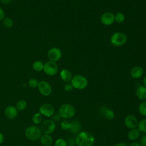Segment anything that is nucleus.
<instances>
[{"mask_svg": "<svg viewBox=\"0 0 146 146\" xmlns=\"http://www.w3.org/2000/svg\"><path fill=\"white\" fill-rule=\"evenodd\" d=\"M75 143L78 146H92L95 143V138L90 132L83 131L76 136Z\"/></svg>", "mask_w": 146, "mask_h": 146, "instance_id": "obj_1", "label": "nucleus"}, {"mask_svg": "<svg viewBox=\"0 0 146 146\" xmlns=\"http://www.w3.org/2000/svg\"><path fill=\"white\" fill-rule=\"evenodd\" d=\"M26 137L31 141H36L39 139L42 136V131L40 128L36 125L28 127L25 132Z\"/></svg>", "mask_w": 146, "mask_h": 146, "instance_id": "obj_2", "label": "nucleus"}, {"mask_svg": "<svg viewBox=\"0 0 146 146\" xmlns=\"http://www.w3.org/2000/svg\"><path fill=\"white\" fill-rule=\"evenodd\" d=\"M76 112L75 108L70 104H63L59 109V114L60 117L64 119L72 117Z\"/></svg>", "mask_w": 146, "mask_h": 146, "instance_id": "obj_3", "label": "nucleus"}, {"mask_svg": "<svg viewBox=\"0 0 146 146\" xmlns=\"http://www.w3.org/2000/svg\"><path fill=\"white\" fill-rule=\"evenodd\" d=\"M73 87L78 90H83L88 85V80L86 78L80 75H76L72 78L71 80Z\"/></svg>", "mask_w": 146, "mask_h": 146, "instance_id": "obj_4", "label": "nucleus"}, {"mask_svg": "<svg viewBox=\"0 0 146 146\" xmlns=\"http://www.w3.org/2000/svg\"><path fill=\"white\" fill-rule=\"evenodd\" d=\"M110 40L113 46L119 47L124 45L127 42V37L123 33L116 32L112 35Z\"/></svg>", "mask_w": 146, "mask_h": 146, "instance_id": "obj_5", "label": "nucleus"}, {"mask_svg": "<svg viewBox=\"0 0 146 146\" xmlns=\"http://www.w3.org/2000/svg\"><path fill=\"white\" fill-rule=\"evenodd\" d=\"M44 72L49 76H54L56 75L58 71V66L56 62L48 60L44 64Z\"/></svg>", "mask_w": 146, "mask_h": 146, "instance_id": "obj_6", "label": "nucleus"}, {"mask_svg": "<svg viewBox=\"0 0 146 146\" xmlns=\"http://www.w3.org/2000/svg\"><path fill=\"white\" fill-rule=\"evenodd\" d=\"M56 128L55 122L50 119H47L42 122L40 125V129L42 132L44 134L50 135L54 132Z\"/></svg>", "mask_w": 146, "mask_h": 146, "instance_id": "obj_7", "label": "nucleus"}, {"mask_svg": "<svg viewBox=\"0 0 146 146\" xmlns=\"http://www.w3.org/2000/svg\"><path fill=\"white\" fill-rule=\"evenodd\" d=\"M39 92L43 96H49L52 92V87L51 85L46 81L42 80L39 82L38 86Z\"/></svg>", "mask_w": 146, "mask_h": 146, "instance_id": "obj_8", "label": "nucleus"}, {"mask_svg": "<svg viewBox=\"0 0 146 146\" xmlns=\"http://www.w3.org/2000/svg\"><path fill=\"white\" fill-rule=\"evenodd\" d=\"M55 112L54 107L48 103H44L39 107V113L46 117L52 116Z\"/></svg>", "mask_w": 146, "mask_h": 146, "instance_id": "obj_9", "label": "nucleus"}, {"mask_svg": "<svg viewBox=\"0 0 146 146\" xmlns=\"http://www.w3.org/2000/svg\"><path fill=\"white\" fill-rule=\"evenodd\" d=\"M62 55V51L57 47H52L50 48L47 53V56L50 60L55 62L58 61L61 58Z\"/></svg>", "mask_w": 146, "mask_h": 146, "instance_id": "obj_10", "label": "nucleus"}, {"mask_svg": "<svg viewBox=\"0 0 146 146\" xmlns=\"http://www.w3.org/2000/svg\"><path fill=\"white\" fill-rule=\"evenodd\" d=\"M100 21L103 25L110 26L115 22V15L111 12H105L102 15Z\"/></svg>", "mask_w": 146, "mask_h": 146, "instance_id": "obj_11", "label": "nucleus"}, {"mask_svg": "<svg viewBox=\"0 0 146 146\" xmlns=\"http://www.w3.org/2000/svg\"><path fill=\"white\" fill-rule=\"evenodd\" d=\"M124 124L129 129L136 128L137 126L138 121L136 117L133 115H128L124 119Z\"/></svg>", "mask_w": 146, "mask_h": 146, "instance_id": "obj_12", "label": "nucleus"}, {"mask_svg": "<svg viewBox=\"0 0 146 146\" xmlns=\"http://www.w3.org/2000/svg\"><path fill=\"white\" fill-rule=\"evenodd\" d=\"M4 115L7 119L12 120L17 116L18 110L16 107L13 106H9L5 108L4 111Z\"/></svg>", "mask_w": 146, "mask_h": 146, "instance_id": "obj_13", "label": "nucleus"}, {"mask_svg": "<svg viewBox=\"0 0 146 146\" xmlns=\"http://www.w3.org/2000/svg\"><path fill=\"white\" fill-rule=\"evenodd\" d=\"M144 74V70L140 66H135L131 71V75L133 78L138 79L141 78Z\"/></svg>", "mask_w": 146, "mask_h": 146, "instance_id": "obj_14", "label": "nucleus"}, {"mask_svg": "<svg viewBox=\"0 0 146 146\" xmlns=\"http://www.w3.org/2000/svg\"><path fill=\"white\" fill-rule=\"evenodd\" d=\"M60 79L64 82L68 83L70 82L72 79V74L67 69H63L60 72Z\"/></svg>", "mask_w": 146, "mask_h": 146, "instance_id": "obj_15", "label": "nucleus"}, {"mask_svg": "<svg viewBox=\"0 0 146 146\" xmlns=\"http://www.w3.org/2000/svg\"><path fill=\"white\" fill-rule=\"evenodd\" d=\"M136 94L138 99L141 100L146 99V87L144 86H139L136 91Z\"/></svg>", "mask_w": 146, "mask_h": 146, "instance_id": "obj_16", "label": "nucleus"}, {"mask_svg": "<svg viewBox=\"0 0 146 146\" xmlns=\"http://www.w3.org/2000/svg\"><path fill=\"white\" fill-rule=\"evenodd\" d=\"M40 140L42 144L44 146L50 145L52 144L53 140L51 136L48 134H44L43 135H42Z\"/></svg>", "mask_w": 146, "mask_h": 146, "instance_id": "obj_17", "label": "nucleus"}, {"mask_svg": "<svg viewBox=\"0 0 146 146\" xmlns=\"http://www.w3.org/2000/svg\"><path fill=\"white\" fill-rule=\"evenodd\" d=\"M82 127L81 123L79 120H75L72 121L71 123V127H70V131L73 133H77L79 132Z\"/></svg>", "mask_w": 146, "mask_h": 146, "instance_id": "obj_18", "label": "nucleus"}, {"mask_svg": "<svg viewBox=\"0 0 146 146\" xmlns=\"http://www.w3.org/2000/svg\"><path fill=\"white\" fill-rule=\"evenodd\" d=\"M140 136V131L138 129H131L128 133V138L130 140H135L139 138Z\"/></svg>", "mask_w": 146, "mask_h": 146, "instance_id": "obj_19", "label": "nucleus"}, {"mask_svg": "<svg viewBox=\"0 0 146 146\" xmlns=\"http://www.w3.org/2000/svg\"><path fill=\"white\" fill-rule=\"evenodd\" d=\"M44 64L40 60H36L33 64V68L36 72H40L43 70Z\"/></svg>", "mask_w": 146, "mask_h": 146, "instance_id": "obj_20", "label": "nucleus"}, {"mask_svg": "<svg viewBox=\"0 0 146 146\" xmlns=\"http://www.w3.org/2000/svg\"><path fill=\"white\" fill-rule=\"evenodd\" d=\"M27 103L26 100L21 99L19 100L16 104V108L18 111H23L26 108Z\"/></svg>", "mask_w": 146, "mask_h": 146, "instance_id": "obj_21", "label": "nucleus"}, {"mask_svg": "<svg viewBox=\"0 0 146 146\" xmlns=\"http://www.w3.org/2000/svg\"><path fill=\"white\" fill-rule=\"evenodd\" d=\"M137 127L140 132L146 133V119L141 120L138 123Z\"/></svg>", "mask_w": 146, "mask_h": 146, "instance_id": "obj_22", "label": "nucleus"}, {"mask_svg": "<svg viewBox=\"0 0 146 146\" xmlns=\"http://www.w3.org/2000/svg\"><path fill=\"white\" fill-rule=\"evenodd\" d=\"M104 116L106 119L112 120L115 117V113L112 110L110 109H106L104 112Z\"/></svg>", "mask_w": 146, "mask_h": 146, "instance_id": "obj_23", "label": "nucleus"}, {"mask_svg": "<svg viewBox=\"0 0 146 146\" xmlns=\"http://www.w3.org/2000/svg\"><path fill=\"white\" fill-rule=\"evenodd\" d=\"M32 121L35 124H39L41 123L42 121V115L39 113H35L32 117Z\"/></svg>", "mask_w": 146, "mask_h": 146, "instance_id": "obj_24", "label": "nucleus"}, {"mask_svg": "<svg viewBox=\"0 0 146 146\" xmlns=\"http://www.w3.org/2000/svg\"><path fill=\"white\" fill-rule=\"evenodd\" d=\"M2 22L4 27L7 29H10L12 27L14 24L13 19L10 18H5L2 21Z\"/></svg>", "mask_w": 146, "mask_h": 146, "instance_id": "obj_25", "label": "nucleus"}, {"mask_svg": "<svg viewBox=\"0 0 146 146\" xmlns=\"http://www.w3.org/2000/svg\"><path fill=\"white\" fill-rule=\"evenodd\" d=\"M125 17L123 13H117L115 15V21H116L117 23H123L125 21Z\"/></svg>", "mask_w": 146, "mask_h": 146, "instance_id": "obj_26", "label": "nucleus"}, {"mask_svg": "<svg viewBox=\"0 0 146 146\" xmlns=\"http://www.w3.org/2000/svg\"><path fill=\"white\" fill-rule=\"evenodd\" d=\"M139 113L143 116H146V101L143 102L139 106Z\"/></svg>", "mask_w": 146, "mask_h": 146, "instance_id": "obj_27", "label": "nucleus"}, {"mask_svg": "<svg viewBox=\"0 0 146 146\" xmlns=\"http://www.w3.org/2000/svg\"><path fill=\"white\" fill-rule=\"evenodd\" d=\"M28 84L29 86L31 87V88H36L38 87V84H39V82L38 81V80L35 78H32L30 79L29 82H28Z\"/></svg>", "mask_w": 146, "mask_h": 146, "instance_id": "obj_28", "label": "nucleus"}, {"mask_svg": "<svg viewBox=\"0 0 146 146\" xmlns=\"http://www.w3.org/2000/svg\"><path fill=\"white\" fill-rule=\"evenodd\" d=\"M54 146H67V142L64 139L59 138L55 141Z\"/></svg>", "mask_w": 146, "mask_h": 146, "instance_id": "obj_29", "label": "nucleus"}, {"mask_svg": "<svg viewBox=\"0 0 146 146\" xmlns=\"http://www.w3.org/2000/svg\"><path fill=\"white\" fill-rule=\"evenodd\" d=\"M60 127L64 130L70 129L71 127V123L67 120H63L60 124Z\"/></svg>", "mask_w": 146, "mask_h": 146, "instance_id": "obj_30", "label": "nucleus"}, {"mask_svg": "<svg viewBox=\"0 0 146 146\" xmlns=\"http://www.w3.org/2000/svg\"><path fill=\"white\" fill-rule=\"evenodd\" d=\"M64 88L65 91H66L67 92H71L73 90L74 87H73V86L71 84L67 83L64 86Z\"/></svg>", "mask_w": 146, "mask_h": 146, "instance_id": "obj_31", "label": "nucleus"}, {"mask_svg": "<svg viewBox=\"0 0 146 146\" xmlns=\"http://www.w3.org/2000/svg\"><path fill=\"white\" fill-rule=\"evenodd\" d=\"M140 144L141 146H146V135L141 137L140 139Z\"/></svg>", "mask_w": 146, "mask_h": 146, "instance_id": "obj_32", "label": "nucleus"}, {"mask_svg": "<svg viewBox=\"0 0 146 146\" xmlns=\"http://www.w3.org/2000/svg\"><path fill=\"white\" fill-rule=\"evenodd\" d=\"M5 11L2 8L0 7V21L3 20V19L5 18Z\"/></svg>", "mask_w": 146, "mask_h": 146, "instance_id": "obj_33", "label": "nucleus"}, {"mask_svg": "<svg viewBox=\"0 0 146 146\" xmlns=\"http://www.w3.org/2000/svg\"><path fill=\"white\" fill-rule=\"evenodd\" d=\"M60 116L59 113H54V115L52 116V118L55 121H59L60 120Z\"/></svg>", "mask_w": 146, "mask_h": 146, "instance_id": "obj_34", "label": "nucleus"}, {"mask_svg": "<svg viewBox=\"0 0 146 146\" xmlns=\"http://www.w3.org/2000/svg\"><path fill=\"white\" fill-rule=\"evenodd\" d=\"M12 0H0V2L3 4H8L10 3Z\"/></svg>", "mask_w": 146, "mask_h": 146, "instance_id": "obj_35", "label": "nucleus"}, {"mask_svg": "<svg viewBox=\"0 0 146 146\" xmlns=\"http://www.w3.org/2000/svg\"><path fill=\"white\" fill-rule=\"evenodd\" d=\"M4 141V136H3V135L0 132V145Z\"/></svg>", "mask_w": 146, "mask_h": 146, "instance_id": "obj_36", "label": "nucleus"}, {"mask_svg": "<svg viewBox=\"0 0 146 146\" xmlns=\"http://www.w3.org/2000/svg\"><path fill=\"white\" fill-rule=\"evenodd\" d=\"M114 146H128V145L125 143H120L115 144Z\"/></svg>", "mask_w": 146, "mask_h": 146, "instance_id": "obj_37", "label": "nucleus"}, {"mask_svg": "<svg viewBox=\"0 0 146 146\" xmlns=\"http://www.w3.org/2000/svg\"><path fill=\"white\" fill-rule=\"evenodd\" d=\"M129 146H141L140 144L137 142H132V143H131Z\"/></svg>", "mask_w": 146, "mask_h": 146, "instance_id": "obj_38", "label": "nucleus"}, {"mask_svg": "<svg viewBox=\"0 0 146 146\" xmlns=\"http://www.w3.org/2000/svg\"><path fill=\"white\" fill-rule=\"evenodd\" d=\"M143 83H144V86L146 87V76L144 78V80H143Z\"/></svg>", "mask_w": 146, "mask_h": 146, "instance_id": "obj_39", "label": "nucleus"}]
</instances>
